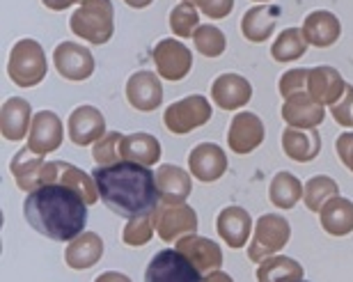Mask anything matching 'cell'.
<instances>
[{
    "label": "cell",
    "mask_w": 353,
    "mask_h": 282,
    "mask_svg": "<svg viewBox=\"0 0 353 282\" xmlns=\"http://www.w3.org/2000/svg\"><path fill=\"white\" fill-rule=\"evenodd\" d=\"M99 197L110 211L122 218L150 216L159 209L161 193L157 174L136 161H115L108 165H99L92 172Z\"/></svg>",
    "instance_id": "cell-1"
},
{
    "label": "cell",
    "mask_w": 353,
    "mask_h": 282,
    "mask_svg": "<svg viewBox=\"0 0 353 282\" xmlns=\"http://www.w3.org/2000/svg\"><path fill=\"white\" fill-rule=\"evenodd\" d=\"M28 225L51 241H74L88 225V202L65 184H44L23 202Z\"/></svg>",
    "instance_id": "cell-2"
},
{
    "label": "cell",
    "mask_w": 353,
    "mask_h": 282,
    "mask_svg": "<svg viewBox=\"0 0 353 282\" xmlns=\"http://www.w3.org/2000/svg\"><path fill=\"white\" fill-rule=\"evenodd\" d=\"M72 30L92 44L108 41L112 34L110 0H83L81 10L72 17Z\"/></svg>",
    "instance_id": "cell-3"
},
{
    "label": "cell",
    "mask_w": 353,
    "mask_h": 282,
    "mask_svg": "<svg viewBox=\"0 0 353 282\" xmlns=\"http://www.w3.org/2000/svg\"><path fill=\"white\" fill-rule=\"evenodd\" d=\"M10 79L19 88H32L44 79L46 74V58L41 53V46L32 39H23L14 46L10 55V65H7Z\"/></svg>",
    "instance_id": "cell-4"
},
{
    "label": "cell",
    "mask_w": 353,
    "mask_h": 282,
    "mask_svg": "<svg viewBox=\"0 0 353 282\" xmlns=\"http://www.w3.org/2000/svg\"><path fill=\"white\" fill-rule=\"evenodd\" d=\"M200 269L181 250H161L145 271V282H202Z\"/></svg>",
    "instance_id": "cell-5"
},
{
    "label": "cell",
    "mask_w": 353,
    "mask_h": 282,
    "mask_svg": "<svg viewBox=\"0 0 353 282\" xmlns=\"http://www.w3.org/2000/svg\"><path fill=\"white\" fill-rule=\"evenodd\" d=\"M289 241V223L280 216H262L257 223L255 239L248 248V259L262 264L273 252L285 248Z\"/></svg>",
    "instance_id": "cell-6"
},
{
    "label": "cell",
    "mask_w": 353,
    "mask_h": 282,
    "mask_svg": "<svg viewBox=\"0 0 353 282\" xmlns=\"http://www.w3.org/2000/svg\"><path fill=\"white\" fill-rule=\"evenodd\" d=\"M211 117V105L204 97H186L181 101L172 103L165 110V126L172 133H188L190 129H197Z\"/></svg>",
    "instance_id": "cell-7"
},
{
    "label": "cell",
    "mask_w": 353,
    "mask_h": 282,
    "mask_svg": "<svg viewBox=\"0 0 353 282\" xmlns=\"http://www.w3.org/2000/svg\"><path fill=\"white\" fill-rule=\"evenodd\" d=\"M154 218V230L163 241H174L181 234H195L197 218L195 211L186 204H165L163 209H157Z\"/></svg>",
    "instance_id": "cell-8"
},
{
    "label": "cell",
    "mask_w": 353,
    "mask_h": 282,
    "mask_svg": "<svg viewBox=\"0 0 353 282\" xmlns=\"http://www.w3.org/2000/svg\"><path fill=\"white\" fill-rule=\"evenodd\" d=\"M55 67H58L60 76L69 81H85L94 72V60L88 48H83L74 41H65L55 48Z\"/></svg>",
    "instance_id": "cell-9"
},
{
    "label": "cell",
    "mask_w": 353,
    "mask_h": 282,
    "mask_svg": "<svg viewBox=\"0 0 353 282\" xmlns=\"http://www.w3.org/2000/svg\"><path fill=\"white\" fill-rule=\"evenodd\" d=\"M62 143V122L51 110H41L34 115L30 138H28V150L37 157H44L48 152H55Z\"/></svg>",
    "instance_id": "cell-10"
},
{
    "label": "cell",
    "mask_w": 353,
    "mask_h": 282,
    "mask_svg": "<svg viewBox=\"0 0 353 282\" xmlns=\"http://www.w3.org/2000/svg\"><path fill=\"white\" fill-rule=\"evenodd\" d=\"M154 62L159 74L168 81H179L190 72V53L188 48L174 39H163L154 51Z\"/></svg>",
    "instance_id": "cell-11"
},
{
    "label": "cell",
    "mask_w": 353,
    "mask_h": 282,
    "mask_svg": "<svg viewBox=\"0 0 353 282\" xmlns=\"http://www.w3.org/2000/svg\"><path fill=\"white\" fill-rule=\"evenodd\" d=\"M230 147L236 154H248L252 150H257L264 140V126L262 119L252 112H241L234 117V122L230 126Z\"/></svg>",
    "instance_id": "cell-12"
},
{
    "label": "cell",
    "mask_w": 353,
    "mask_h": 282,
    "mask_svg": "<svg viewBox=\"0 0 353 282\" xmlns=\"http://www.w3.org/2000/svg\"><path fill=\"white\" fill-rule=\"evenodd\" d=\"M103 131H105V119L92 105H81L69 117V138L74 140V145L83 147L97 143V140H101Z\"/></svg>",
    "instance_id": "cell-13"
},
{
    "label": "cell",
    "mask_w": 353,
    "mask_h": 282,
    "mask_svg": "<svg viewBox=\"0 0 353 282\" xmlns=\"http://www.w3.org/2000/svg\"><path fill=\"white\" fill-rule=\"evenodd\" d=\"M176 250H181L200 271L216 273L223 264L221 248H218L214 241H209V239H202V236H195V234H188V236L179 239V241H176Z\"/></svg>",
    "instance_id": "cell-14"
},
{
    "label": "cell",
    "mask_w": 353,
    "mask_h": 282,
    "mask_svg": "<svg viewBox=\"0 0 353 282\" xmlns=\"http://www.w3.org/2000/svg\"><path fill=\"white\" fill-rule=\"evenodd\" d=\"M307 88L310 97L316 103H337L342 92L347 90V83L342 81V76L335 72L333 67H314L307 74Z\"/></svg>",
    "instance_id": "cell-15"
},
{
    "label": "cell",
    "mask_w": 353,
    "mask_h": 282,
    "mask_svg": "<svg viewBox=\"0 0 353 282\" xmlns=\"http://www.w3.org/2000/svg\"><path fill=\"white\" fill-rule=\"evenodd\" d=\"M126 97L133 108L138 110H154L163 101V88L159 79L150 72H138L126 83Z\"/></svg>",
    "instance_id": "cell-16"
},
{
    "label": "cell",
    "mask_w": 353,
    "mask_h": 282,
    "mask_svg": "<svg viewBox=\"0 0 353 282\" xmlns=\"http://www.w3.org/2000/svg\"><path fill=\"white\" fill-rule=\"evenodd\" d=\"M190 172L195 174L200 181H216L228 168V159L225 152L216 145H200L190 152L188 157Z\"/></svg>",
    "instance_id": "cell-17"
},
{
    "label": "cell",
    "mask_w": 353,
    "mask_h": 282,
    "mask_svg": "<svg viewBox=\"0 0 353 282\" xmlns=\"http://www.w3.org/2000/svg\"><path fill=\"white\" fill-rule=\"evenodd\" d=\"M218 234L232 248H241L250 236V216L241 207H225L218 214Z\"/></svg>",
    "instance_id": "cell-18"
},
{
    "label": "cell",
    "mask_w": 353,
    "mask_h": 282,
    "mask_svg": "<svg viewBox=\"0 0 353 282\" xmlns=\"http://www.w3.org/2000/svg\"><path fill=\"white\" fill-rule=\"evenodd\" d=\"M282 117L287 119L289 126H299V129H314L323 119V105L316 103L307 94H292L287 105L282 108Z\"/></svg>",
    "instance_id": "cell-19"
},
{
    "label": "cell",
    "mask_w": 353,
    "mask_h": 282,
    "mask_svg": "<svg viewBox=\"0 0 353 282\" xmlns=\"http://www.w3.org/2000/svg\"><path fill=\"white\" fill-rule=\"evenodd\" d=\"M211 94H214V101L221 105V108L232 110V108H239V105L248 103V99L252 97V88L241 76L225 74L221 79H216Z\"/></svg>",
    "instance_id": "cell-20"
},
{
    "label": "cell",
    "mask_w": 353,
    "mask_h": 282,
    "mask_svg": "<svg viewBox=\"0 0 353 282\" xmlns=\"http://www.w3.org/2000/svg\"><path fill=\"white\" fill-rule=\"evenodd\" d=\"M282 150L287 157H292L294 161H312L319 154V133L316 129H299V126H289L282 133Z\"/></svg>",
    "instance_id": "cell-21"
},
{
    "label": "cell",
    "mask_w": 353,
    "mask_h": 282,
    "mask_svg": "<svg viewBox=\"0 0 353 282\" xmlns=\"http://www.w3.org/2000/svg\"><path fill=\"white\" fill-rule=\"evenodd\" d=\"M119 159L152 165L161 159V145L150 133H133V136L122 138V143H119Z\"/></svg>",
    "instance_id": "cell-22"
},
{
    "label": "cell",
    "mask_w": 353,
    "mask_h": 282,
    "mask_svg": "<svg viewBox=\"0 0 353 282\" xmlns=\"http://www.w3.org/2000/svg\"><path fill=\"white\" fill-rule=\"evenodd\" d=\"M157 184L161 200L165 204H183V200L190 193V179L181 168L174 165H163L157 172Z\"/></svg>",
    "instance_id": "cell-23"
},
{
    "label": "cell",
    "mask_w": 353,
    "mask_h": 282,
    "mask_svg": "<svg viewBox=\"0 0 353 282\" xmlns=\"http://www.w3.org/2000/svg\"><path fill=\"white\" fill-rule=\"evenodd\" d=\"M103 255V243L94 232L76 236L72 245L67 248V264L76 271L90 269L92 264L99 262V257Z\"/></svg>",
    "instance_id": "cell-24"
},
{
    "label": "cell",
    "mask_w": 353,
    "mask_h": 282,
    "mask_svg": "<svg viewBox=\"0 0 353 282\" xmlns=\"http://www.w3.org/2000/svg\"><path fill=\"white\" fill-rule=\"evenodd\" d=\"M321 225L328 234L344 236L353 230V204L344 197H333L321 211Z\"/></svg>",
    "instance_id": "cell-25"
},
{
    "label": "cell",
    "mask_w": 353,
    "mask_h": 282,
    "mask_svg": "<svg viewBox=\"0 0 353 282\" xmlns=\"http://www.w3.org/2000/svg\"><path fill=\"white\" fill-rule=\"evenodd\" d=\"M30 124V103L14 97L3 105V136L7 140H21Z\"/></svg>",
    "instance_id": "cell-26"
},
{
    "label": "cell",
    "mask_w": 353,
    "mask_h": 282,
    "mask_svg": "<svg viewBox=\"0 0 353 282\" xmlns=\"http://www.w3.org/2000/svg\"><path fill=\"white\" fill-rule=\"evenodd\" d=\"M305 39L314 46H330L340 37V23L330 12H314L305 21Z\"/></svg>",
    "instance_id": "cell-27"
},
{
    "label": "cell",
    "mask_w": 353,
    "mask_h": 282,
    "mask_svg": "<svg viewBox=\"0 0 353 282\" xmlns=\"http://www.w3.org/2000/svg\"><path fill=\"white\" fill-rule=\"evenodd\" d=\"M12 172L17 177L19 188L34 190L41 186V174H44V161L39 157H32L30 150L19 152L12 161Z\"/></svg>",
    "instance_id": "cell-28"
},
{
    "label": "cell",
    "mask_w": 353,
    "mask_h": 282,
    "mask_svg": "<svg viewBox=\"0 0 353 282\" xmlns=\"http://www.w3.org/2000/svg\"><path fill=\"white\" fill-rule=\"evenodd\" d=\"M303 278V266L289 257H268L259 264V282H296Z\"/></svg>",
    "instance_id": "cell-29"
},
{
    "label": "cell",
    "mask_w": 353,
    "mask_h": 282,
    "mask_svg": "<svg viewBox=\"0 0 353 282\" xmlns=\"http://www.w3.org/2000/svg\"><path fill=\"white\" fill-rule=\"evenodd\" d=\"M278 21V7H255L243 17V34L252 41H264Z\"/></svg>",
    "instance_id": "cell-30"
},
{
    "label": "cell",
    "mask_w": 353,
    "mask_h": 282,
    "mask_svg": "<svg viewBox=\"0 0 353 282\" xmlns=\"http://www.w3.org/2000/svg\"><path fill=\"white\" fill-rule=\"evenodd\" d=\"M303 197L301 181L289 172H278L271 184V202L280 209H292Z\"/></svg>",
    "instance_id": "cell-31"
},
{
    "label": "cell",
    "mask_w": 353,
    "mask_h": 282,
    "mask_svg": "<svg viewBox=\"0 0 353 282\" xmlns=\"http://www.w3.org/2000/svg\"><path fill=\"white\" fill-rule=\"evenodd\" d=\"M330 197H337V184L330 177H312L303 186V200H305L307 209L321 211Z\"/></svg>",
    "instance_id": "cell-32"
},
{
    "label": "cell",
    "mask_w": 353,
    "mask_h": 282,
    "mask_svg": "<svg viewBox=\"0 0 353 282\" xmlns=\"http://www.w3.org/2000/svg\"><path fill=\"white\" fill-rule=\"evenodd\" d=\"M307 48V41H305V34L303 30H285L278 37V41L273 44V58L278 62H289V60H296L305 53Z\"/></svg>",
    "instance_id": "cell-33"
},
{
    "label": "cell",
    "mask_w": 353,
    "mask_h": 282,
    "mask_svg": "<svg viewBox=\"0 0 353 282\" xmlns=\"http://www.w3.org/2000/svg\"><path fill=\"white\" fill-rule=\"evenodd\" d=\"M58 165H60V172H62V177H58V179L62 181V184L74 188L88 204L99 200V190H97V186H92V181L85 172L79 170V168H74V165H69V163H62V161H58Z\"/></svg>",
    "instance_id": "cell-34"
},
{
    "label": "cell",
    "mask_w": 353,
    "mask_h": 282,
    "mask_svg": "<svg viewBox=\"0 0 353 282\" xmlns=\"http://www.w3.org/2000/svg\"><path fill=\"white\" fill-rule=\"evenodd\" d=\"M152 232H154V218L152 216L131 218L129 225L124 228V243L145 245L152 239Z\"/></svg>",
    "instance_id": "cell-35"
},
{
    "label": "cell",
    "mask_w": 353,
    "mask_h": 282,
    "mask_svg": "<svg viewBox=\"0 0 353 282\" xmlns=\"http://www.w3.org/2000/svg\"><path fill=\"white\" fill-rule=\"evenodd\" d=\"M195 44L207 58H218L225 48V39L221 30H216V28H211V26H202L200 30L195 32Z\"/></svg>",
    "instance_id": "cell-36"
},
{
    "label": "cell",
    "mask_w": 353,
    "mask_h": 282,
    "mask_svg": "<svg viewBox=\"0 0 353 282\" xmlns=\"http://www.w3.org/2000/svg\"><path fill=\"white\" fill-rule=\"evenodd\" d=\"M170 26L172 30L179 34V37H193V28L197 26V14H195V7L188 5V3H181L176 10L172 12L170 17Z\"/></svg>",
    "instance_id": "cell-37"
},
{
    "label": "cell",
    "mask_w": 353,
    "mask_h": 282,
    "mask_svg": "<svg viewBox=\"0 0 353 282\" xmlns=\"http://www.w3.org/2000/svg\"><path fill=\"white\" fill-rule=\"evenodd\" d=\"M119 143H122L119 133H108L105 138L97 140L94 161H99L101 165H108V163H112V161H122L119 159Z\"/></svg>",
    "instance_id": "cell-38"
},
{
    "label": "cell",
    "mask_w": 353,
    "mask_h": 282,
    "mask_svg": "<svg viewBox=\"0 0 353 282\" xmlns=\"http://www.w3.org/2000/svg\"><path fill=\"white\" fill-rule=\"evenodd\" d=\"M307 74H310V69H296V72L285 74L280 79V94L289 99L294 92L303 90V85H305V81H307Z\"/></svg>",
    "instance_id": "cell-39"
},
{
    "label": "cell",
    "mask_w": 353,
    "mask_h": 282,
    "mask_svg": "<svg viewBox=\"0 0 353 282\" xmlns=\"http://www.w3.org/2000/svg\"><path fill=\"white\" fill-rule=\"evenodd\" d=\"M347 99H340L335 105H333V115H335V119L340 124H344V126H353V88L351 85H347Z\"/></svg>",
    "instance_id": "cell-40"
},
{
    "label": "cell",
    "mask_w": 353,
    "mask_h": 282,
    "mask_svg": "<svg viewBox=\"0 0 353 282\" xmlns=\"http://www.w3.org/2000/svg\"><path fill=\"white\" fill-rule=\"evenodd\" d=\"M195 3L202 7L204 14H209V17H214V19H223L225 14L232 10L234 0H195Z\"/></svg>",
    "instance_id": "cell-41"
},
{
    "label": "cell",
    "mask_w": 353,
    "mask_h": 282,
    "mask_svg": "<svg viewBox=\"0 0 353 282\" xmlns=\"http://www.w3.org/2000/svg\"><path fill=\"white\" fill-rule=\"evenodd\" d=\"M335 150L340 154V159L344 161V165L353 172V133H344V136L337 138Z\"/></svg>",
    "instance_id": "cell-42"
},
{
    "label": "cell",
    "mask_w": 353,
    "mask_h": 282,
    "mask_svg": "<svg viewBox=\"0 0 353 282\" xmlns=\"http://www.w3.org/2000/svg\"><path fill=\"white\" fill-rule=\"evenodd\" d=\"M94 282H131V280L122 276V273H103V276H99Z\"/></svg>",
    "instance_id": "cell-43"
},
{
    "label": "cell",
    "mask_w": 353,
    "mask_h": 282,
    "mask_svg": "<svg viewBox=\"0 0 353 282\" xmlns=\"http://www.w3.org/2000/svg\"><path fill=\"white\" fill-rule=\"evenodd\" d=\"M204 282H234L232 280L228 273H221V271H216V273H209V278L204 280Z\"/></svg>",
    "instance_id": "cell-44"
},
{
    "label": "cell",
    "mask_w": 353,
    "mask_h": 282,
    "mask_svg": "<svg viewBox=\"0 0 353 282\" xmlns=\"http://www.w3.org/2000/svg\"><path fill=\"white\" fill-rule=\"evenodd\" d=\"M74 0H44V5L53 7V10H62V7H69Z\"/></svg>",
    "instance_id": "cell-45"
},
{
    "label": "cell",
    "mask_w": 353,
    "mask_h": 282,
    "mask_svg": "<svg viewBox=\"0 0 353 282\" xmlns=\"http://www.w3.org/2000/svg\"><path fill=\"white\" fill-rule=\"evenodd\" d=\"M126 3H129L131 7H145V5H150L152 0H126Z\"/></svg>",
    "instance_id": "cell-46"
},
{
    "label": "cell",
    "mask_w": 353,
    "mask_h": 282,
    "mask_svg": "<svg viewBox=\"0 0 353 282\" xmlns=\"http://www.w3.org/2000/svg\"><path fill=\"white\" fill-rule=\"evenodd\" d=\"M296 282H307V280H296Z\"/></svg>",
    "instance_id": "cell-47"
}]
</instances>
